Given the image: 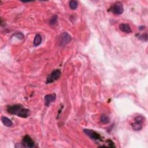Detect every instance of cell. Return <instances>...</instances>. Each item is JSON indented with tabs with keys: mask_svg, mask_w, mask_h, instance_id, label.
<instances>
[{
	"mask_svg": "<svg viewBox=\"0 0 148 148\" xmlns=\"http://www.w3.org/2000/svg\"><path fill=\"white\" fill-rule=\"evenodd\" d=\"M7 112L13 115H17L20 117L26 118L29 116L30 112V110L24 108L20 104H16L13 105H9L7 107Z\"/></svg>",
	"mask_w": 148,
	"mask_h": 148,
	"instance_id": "6da1fadb",
	"label": "cell"
},
{
	"mask_svg": "<svg viewBox=\"0 0 148 148\" xmlns=\"http://www.w3.org/2000/svg\"><path fill=\"white\" fill-rule=\"evenodd\" d=\"M145 118L141 116H138L135 118V123L131 124L132 127L135 131H139L142 129Z\"/></svg>",
	"mask_w": 148,
	"mask_h": 148,
	"instance_id": "7a4b0ae2",
	"label": "cell"
},
{
	"mask_svg": "<svg viewBox=\"0 0 148 148\" xmlns=\"http://www.w3.org/2000/svg\"><path fill=\"white\" fill-rule=\"evenodd\" d=\"M61 76V71L60 69H55L52 72V73L49 75L46 79V83L49 84L54 82L57 81L60 77Z\"/></svg>",
	"mask_w": 148,
	"mask_h": 148,
	"instance_id": "3957f363",
	"label": "cell"
},
{
	"mask_svg": "<svg viewBox=\"0 0 148 148\" xmlns=\"http://www.w3.org/2000/svg\"><path fill=\"white\" fill-rule=\"evenodd\" d=\"M111 11L114 14L120 15H121L123 13V12H124V8H123V4L121 2L117 1L111 7Z\"/></svg>",
	"mask_w": 148,
	"mask_h": 148,
	"instance_id": "277c9868",
	"label": "cell"
},
{
	"mask_svg": "<svg viewBox=\"0 0 148 148\" xmlns=\"http://www.w3.org/2000/svg\"><path fill=\"white\" fill-rule=\"evenodd\" d=\"M83 131L91 139H92L94 141L101 140V137L100 135L94 130H90V129H84Z\"/></svg>",
	"mask_w": 148,
	"mask_h": 148,
	"instance_id": "5b68a950",
	"label": "cell"
},
{
	"mask_svg": "<svg viewBox=\"0 0 148 148\" xmlns=\"http://www.w3.org/2000/svg\"><path fill=\"white\" fill-rule=\"evenodd\" d=\"M71 35L67 32H64L61 34L60 38V45L61 46H64L69 43L71 41Z\"/></svg>",
	"mask_w": 148,
	"mask_h": 148,
	"instance_id": "8992f818",
	"label": "cell"
},
{
	"mask_svg": "<svg viewBox=\"0 0 148 148\" xmlns=\"http://www.w3.org/2000/svg\"><path fill=\"white\" fill-rule=\"evenodd\" d=\"M22 145L24 147H34L35 146V142L29 135H26L23 138Z\"/></svg>",
	"mask_w": 148,
	"mask_h": 148,
	"instance_id": "52a82bcc",
	"label": "cell"
},
{
	"mask_svg": "<svg viewBox=\"0 0 148 148\" xmlns=\"http://www.w3.org/2000/svg\"><path fill=\"white\" fill-rule=\"evenodd\" d=\"M56 94L53 93L52 94H47L45 96V105L46 107H49L50 105V104L54 102L56 100Z\"/></svg>",
	"mask_w": 148,
	"mask_h": 148,
	"instance_id": "ba28073f",
	"label": "cell"
},
{
	"mask_svg": "<svg viewBox=\"0 0 148 148\" xmlns=\"http://www.w3.org/2000/svg\"><path fill=\"white\" fill-rule=\"evenodd\" d=\"M119 29L123 33H125L127 34H130L132 33L131 29L129 26V24L126 23H121V24H120Z\"/></svg>",
	"mask_w": 148,
	"mask_h": 148,
	"instance_id": "9c48e42d",
	"label": "cell"
},
{
	"mask_svg": "<svg viewBox=\"0 0 148 148\" xmlns=\"http://www.w3.org/2000/svg\"><path fill=\"white\" fill-rule=\"evenodd\" d=\"M1 121L3 125L7 127H11L13 125V123L11 120L5 116L1 117Z\"/></svg>",
	"mask_w": 148,
	"mask_h": 148,
	"instance_id": "30bf717a",
	"label": "cell"
},
{
	"mask_svg": "<svg viewBox=\"0 0 148 148\" xmlns=\"http://www.w3.org/2000/svg\"><path fill=\"white\" fill-rule=\"evenodd\" d=\"M42 42V37L39 34L35 35V37L34 39V45L35 46H39Z\"/></svg>",
	"mask_w": 148,
	"mask_h": 148,
	"instance_id": "8fae6325",
	"label": "cell"
},
{
	"mask_svg": "<svg viewBox=\"0 0 148 148\" xmlns=\"http://www.w3.org/2000/svg\"><path fill=\"white\" fill-rule=\"evenodd\" d=\"M69 8L72 10H75L78 7V3L77 1H75V0H72V1L69 2Z\"/></svg>",
	"mask_w": 148,
	"mask_h": 148,
	"instance_id": "7c38bea8",
	"label": "cell"
},
{
	"mask_svg": "<svg viewBox=\"0 0 148 148\" xmlns=\"http://www.w3.org/2000/svg\"><path fill=\"white\" fill-rule=\"evenodd\" d=\"M101 121L103 124H108V123L110 122V119L109 117L105 115H102L101 116Z\"/></svg>",
	"mask_w": 148,
	"mask_h": 148,
	"instance_id": "4fadbf2b",
	"label": "cell"
},
{
	"mask_svg": "<svg viewBox=\"0 0 148 148\" xmlns=\"http://www.w3.org/2000/svg\"><path fill=\"white\" fill-rule=\"evenodd\" d=\"M57 19H58V17L57 15H54L53 16L50 20H49V23L51 26H55L57 23Z\"/></svg>",
	"mask_w": 148,
	"mask_h": 148,
	"instance_id": "5bb4252c",
	"label": "cell"
},
{
	"mask_svg": "<svg viewBox=\"0 0 148 148\" xmlns=\"http://www.w3.org/2000/svg\"><path fill=\"white\" fill-rule=\"evenodd\" d=\"M137 36L139 39H140L142 41H147V33H145L142 35H137Z\"/></svg>",
	"mask_w": 148,
	"mask_h": 148,
	"instance_id": "9a60e30c",
	"label": "cell"
},
{
	"mask_svg": "<svg viewBox=\"0 0 148 148\" xmlns=\"http://www.w3.org/2000/svg\"><path fill=\"white\" fill-rule=\"evenodd\" d=\"M14 36L16 37L17 38H18V39H23L24 38V35H23L21 33H20V32L16 33V34L14 35Z\"/></svg>",
	"mask_w": 148,
	"mask_h": 148,
	"instance_id": "2e32d148",
	"label": "cell"
}]
</instances>
